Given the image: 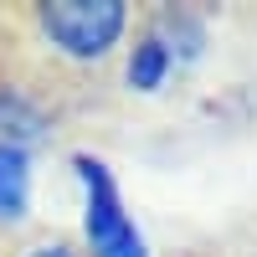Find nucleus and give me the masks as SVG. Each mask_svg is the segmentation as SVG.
<instances>
[{
	"instance_id": "0eeeda50",
	"label": "nucleus",
	"mask_w": 257,
	"mask_h": 257,
	"mask_svg": "<svg viewBox=\"0 0 257 257\" xmlns=\"http://www.w3.org/2000/svg\"><path fill=\"white\" fill-rule=\"evenodd\" d=\"M21 257H82L77 247H67V242H36V247H26Z\"/></svg>"
},
{
	"instance_id": "7ed1b4c3",
	"label": "nucleus",
	"mask_w": 257,
	"mask_h": 257,
	"mask_svg": "<svg viewBox=\"0 0 257 257\" xmlns=\"http://www.w3.org/2000/svg\"><path fill=\"white\" fill-rule=\"evenodd\" d=\"M52 118H57L52 103L36 88H26V82H16V77H0V144L31 155V144H41L52 134Z\"/></svg>"
},
{
	"instance_id": "f257e3e1",
	"label": "nucleus",
	"mask_w": 257,
	"mask_h": 257,
	"mask_svg": "<svg viewBox=\"0 0 257 257\" xmlns=\"http://www.w3.org/2000/svg\"><path fill=\"white\" fill-rule=\"evenodd\" d=\"M31 31L62 62L98 67L118 52L128 31V6L123 0H47V6H31Z\"/></svg>"
},
{
	"instance_id": "39448f33",
	"label": "nucleus",
	"mask_w": 257,
	"mask_h": 257,
	"mask_svg": "<svg viewBox=\"0 0 257 257\" xmlns=\"http://www.w3.org/2000/svg\"><path fill=\"white\" fill-rule=\"evenodd\" d=\"M170 72H175V57H170V52H165V41L144 26V31L134 36V47H128V62H123L128 88H134V93H160Z\"/></svg>"
},
{
	"instance_id": "423d86ee",
	"label": "nucleus",
	"mask_w": 257,
	"mask_h": 257,
	"mask_svg": "<svg viewBox=\"0 0 257 257\" xmlns=\"http://www.w3.org/2000/svg\"><path fill=\"white\" fill-rule=\"evenodd\" d=\"M31 211V155L0 144V226L21 221Z\"/></svg>"
},
{
	"instance_id": "20e7f679",
	"label": "nucleus",
	"mask_w": 257,
	"mask_h": 257,
	"mask_svg": "<svg viewBox=\"0 0 257 257\" xmlns=\"http://www.w3.org/2000/svg\"><path fill=\"white\" fill-rule=\"evenodd\" d=\"M144 26L165 41V52L175 57V62H196L201 47H206V21H201L196 11H185V6H165V11L149 16Z\"/></svg>"
},
{
	"instance_id": "f03ea898",
	"label": "nucleus",
	"mask_w": 257,
	"mask_h": 257,
	"mask_svg": "<svg viewBox=\"0 0 257 257\" xmlns=\"http://www.w3.org/2000/svg\"><path fill=\"white\" fill-rule=\"evenodd\" d=\"M72 170L82 180V242H88V257H149V242L128 216L113 170L93 155H77Z\"/></svg>"
}]
</instances>
